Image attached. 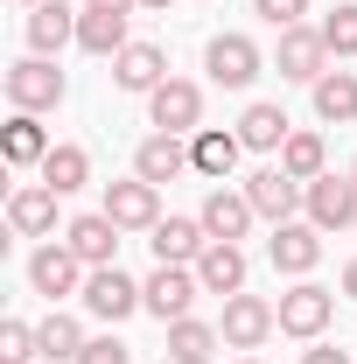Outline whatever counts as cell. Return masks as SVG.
<instances>
[{
  "label": "cell",
  "mask_w": 357,
  "mask_h": 364,
  "mask_svg": "<svg viewBox=\"0 0 357 364\" xmlns=\"http://www.w3.org/2000/svg\"><path fill=\"white\" fill-rule=\"evenodd\" d=\"M63 91L70 85H63V70H56L49 56H21V63L7 70V105H14V112H56Z\"/></svg>",
  "instance_id": "obj_1"
},
{
  "label": "cell",
  "mask_w": 357,
  "mask_h": 364,
  "mask_svg": "<svg viewBox=\"0 0 357 364\" xmlns=\"http://www.w3.org/2000/svg\"><path fill=\"white\" fill-rule=\"evenodd\" d=\"M302 210L315 231H351L357 225V176H315L302 189Z\"/></svg>",
  "instance_id": "obj_2"
},
{
  "label": "cell",
  "mask_w": 357,
  "mask_h": 364,
  "mask_svg": "<svg viewBox=\"0 0 357 364\" xmlns=\"http://www.w3.org/2000/svg\"><path fill=\"white\" fill-rule=\"evenodd\" d=\"M273 309H280V336L315 343V336L329 329V316H336V294H329V287H315V280H302V287H287Z\"/></svg>",
  "instance_id": "obj_3"
},
{
  "label": "cell",
  "mask_w": 357,
  "mask_h": 364,
  "mask_svg": "<svg viewBox=\"0 0 357 364\" xmlns=\"http://www.w3.org/2000/svg\"><path fill=\"white\" fill-rule=\"evenodd\" d=\"M85 309H91L98 322H112V329H119L134 309H147V294H140V280H127L119 267H91V273H85Z\"/></svg>",
  "instance_id": "obj_4"
},
{
  "label": "cell",
  "mask_w": 357,
  "mask_h": 364,
  "mask_svg": "<svg viewBox=\"0 0 357 364\" xmlns=\"http://www.w3.org/2000/svg\"><path fill=\"white\" fill-rule=\"evenodd\" d=\"M140 294H147V316L169 329V322L189 316V301L203 294V280H196V267H154L147 280H140Z\"/></svg>",
  "instance_id": "obj_5"
},
{
  "label": "cell",
  "mask_w": 357,
  "mask_h": 364,
  "mask_svg": "<svg viewBox=\"0 0 357 364\" xmlns=\"http://www.w3.org/2000/svg\"><path fill=\"white\" fill-rule=\"evenodd\" d=\"M147 119H154V134H196L203 127V91L189 85V77H169L161 91H147Z\"/></svg>",
  "instance_id": "obj_6"
},
{
  "label": "cell",
  "mask_w": 357,
  "mask_h": 364,
  "mask_svg": "<svg viewBox=\"0 0 357 364\" xmlns=\"http://www.w3.org/2000/svg\"><path fill=\"white\" fill-rule=\"evenodd\" d=\"M273 329H280V309H273V301H260V294H231V301H224L218 336L231 343V350H260Z\"/></svg>",
  "instance_id": "obj_7"
},
{
  "label": "cell",
  "mask_w": 357,
  "mask_h": 364,
  "mask_svg": "<svg viewBox=\"0 0 357 364\" xmlns=\"http://www.w3.org/2000/svg\"><path fill=\"white\" fill-rule=\"evenodd\" d=\"M85 259L70 252V245H36V259H28V287L49 294V301H63V294H85Z\"/></svg>",
  "instance_id": "obj_8"
},
{
  "label": "cell",
  "mask_w": 357,
  "mask_h": 364,
  "mask_svg": "<svg viewBox=\"0 0 357 364\" xmlns=\"http://www.w3.org/2000/svg\"><path fill=\"white\" fill-rule=\"evenodd\" d=\"M203 70H211V85L245 91L252 77H260V43H252V36H211V49H203Z\"/></svg>",
  "instance_id": "obj_9"
},
{
  "label": "cell",
  "mask_w": 357,
  "mask_h": 364,
  "mask_svg": "<svg viewBox=\"0 0 357 364\" xmlns=\"http://www.w3.org/2000/svg\"><path fill=\"white\" fill-rule=\"evenodd\" d=\"M105 218L119 231H154L161 225V189L154 182H105Z\"/></svg>",
  "instance_id": "obj_10"
},
{
  "label": "cell",
  "mask_w": 357,
  "mask_h": 364,
  "mask_svg": "<svg viewBox=\"0 0 357 364\" xmlns=\"http://www.w3.org/2000/svg\"><path fill=\"white\" fill-rule=\"evenodd\" d=\"M147 245H154V267H196L211 252V231H203V218H161L147 231Z\"/></svg>",
  "instance_id": "obj_11"
},
{
  "label": "cell",
  "mask_w": 357,
  "mask_h": 364,
  "mask_svg": "<svg viewBox=\"0 0 357 364\" xmlns=\"http://www.w3.org/2000/svg\"><path fill=\"white\" fill-rule=\"evenodd\" d=\"M273 70H280V77H294V85H315V77L329 70V43H322V28H280Z\"/></svg>",
  "instance_id": "obj_12"
},
{
  "label": "cell",
  "mask_w": 357,
  "mask_h": 364,
  "mask_svg": "<svg viewBox=\"0 0 357 364\" xmlns=\"http://www.w3.org/2000/svg\"><path fill=\"white\" fill-rule=\"evenodd\" d=\"M189 168H196V154H189V140H182V134H147L134 147V176L154 182V189L176 182V176H189Z\"/></svg>",
  "instance_id": "obj_13"
},
{
  "label": "cell",
  "mask_w": 357,
  "mask_h": 364,
  "mask_svg": "<svg viewBox=\"0 0 357 364\" xmlns=\"http://www.w3.org/2000/svg\"><path fill=\"white\" fill-rule=\"evenodd\" d=\"M196 218H203V231H211V238H224V245H238V238H245V231H252V218H260V210H252V196H245V189H211V196H203V210H196Z\"/></svg>",
  "instance_id": "obj_14"
},
{
  "label": "cell",
  "mask_w": 357,
  "mask_h": 364,
  "mask_svg": "<svg viewBox=\"0 0 357 364\" xmlns=\"http://www.w3.org/2000/svg\"><path fill=\"white\" fill-rule=\"evenodd\" d=\"M267 259H273V273H315V259H322V231L315 225H273V238H267Z\"/></svg>",
  "instance_id": "obj_15"
},
{
  "label": "cell",
  "mask_w": 357,
  "mask_h": 364,
  "mask_svg": "<svg viewBox=\"0 0 357 364\" xmlns=\"http://www.w3.org/2000/svg\"><path fill=\"white\" fill-rule=\"evenodd\" d=\"M245 196H252V210H260L267 225H287V218H294V203H302V182L273 161V168H260V176H245Z\"/></svg>",
  "instance_id": "obj_16"
},
{
  "label": "cell",
  "mask_w": 357,
  "mask_h": 364,
  "mask_svg": "<svg viewBox=\"0 0 357 364\" xmlns=\"http://www.w3.org/2000/svg\"><path fill=\"white\" fill-rule=\"evenodd\" d=\"M63 245L85 259V267H119L112 252H119V225L105 218V210H91V218H70L63 225Z\"/></svg>",
  "instance_id": "obj_17"
},
{
  "label": "cell",
  "mask_w": 357,
  "mask_h": 364,
  "mask_svg": "<svg viewBox=\"0 0 357 364\" xmlns=\"http://www.w3.org/2000/svg\"><path fill=\"white\" fill-rule=\"evenodd\" d=\"M7 225L21 231V238H49L56 231V189L49 182H21L7 196Z\"/></svg>",
  "instance_id": "obj_18"
},
{
  "label": "cell",
  "mask_w": 357,
  "mask_h": 364,
  "mask_svg": "<svg viewBox=\"0 0 357 364\" xmlns=\"http://www.w3.org/2000/svg\"><path fill=\"white\" fill-rule=\"evenodd\" d=\"M112 85L119 91H161L169 85V56L154 43H127L119 56H112Z\"/></svg>",
  "instance_id": "obj_19"
},
{
  "label": "cell",
  "mask_w": 357,
  "mask_h": 364,
  "mask_svg": "<svg viewBox=\"0 0 357 364\" xmlns=\"http://www.w3.org/2000/svg\"><path fill=\"white\" fill-rule=\"evenodd\" d=\"M245 252H238V245H224V238H211V252H203V259H196V280H203V294H224V301H231V294H245Z\"/></svg>",
  "instance_id": "obj_20"
},
{
  "label": "cell",
  "mask_w": 357,
  "mask_h": 364,
  "mask_svg": "<svg viewBox=\"0 0 357 364\" xmlns=\"http://www.w3.org/2000/svg\"><path fill=\"white\" fill-rule=\"evenodd\" d=\"M63 43H78V14H70L63 0L28 7V56H56Z\"/></svg>",
  "instance_id": "obj_21"
},
{
  "label": "cell",
  "mask_w": 357,
  "mask_h": 364,
  "mask_svg": "<svg viewBox=\"0 0 357 364\" xmlns=\"http://www.w3.org/2000/svg\"><path fill=\"white\" fill-rule=\"evenodd\" d=\"M189 154H196V176L224 182L231 168H238V154H245V140H238V134H224V127H196V134H189Z\"/></svg>",
  "instance_id": "obj_22"
},
{
  "label": "cell",
  "mask_w": 357,
  "mask_h": 364,
  "mask_svg": "<svg viewBox=\"0 0 357 364\" xmlns=\"http://www.w3.org/2000/svg\"><path fill=\"white\" fill-rule=\"evenodd\" d=\"M49 147H56V140L43 134V119H36V112H14V119H7V134H0V154H7V168H43Z\"/></svg>",
  "instance_id": "obj_23"
},
{
  "label": "cell",
  "mask_w": 357,
  "mask_h": 364,
  "mask_svg": "<svg viewBox=\"0 0 357 364\" xmlns=\"http://www.w3.org/2000/svg\"><path fill=\"white\" fill-rule=\"evenodd\" d=\"M287 134H294V119H287L280 105H267V98H260V105H245V119H238V140H245L252 154H280Z\"/></svg>",
  "instance_id": "obj_24"
},
{
  "label": "cell",
  "mask_w": 357,
  "mask_h": 364,
  "mask_svg": "<svg viewBox=\"0 0 357 364\" xmlns=\"http://www.w3.org/2000/svg\"><path fill=\"white\" fill-rule=\"evenodd\" d=\"M309 91H315V119H329V127H351L357 119V77L351 70H322Z\"/></svg>",
  "instance_id": "obj_25"
},
{
  "label": "cell",
  "mask_w": 357,
  "mask_h": 364,
  "mask_svg": "<svg viewBox=\"0 0 357 364\" xmlns=\"http://www.w3.org/2000/svg\"><path fill=\"white\" fill-rule=\"evenodd\" d=\"M78 49H85V56H119V49H127V14L85 7V14H78Z\"/></svg>",
  "instance_id": "obj_26"
},
{
  "label": "cell",
  "mask_w": 357,
  "mask_h": 364,
  "mask_svg": "<svg viewBox=\"0 0 357 364\" xmlns=\"http://www.w3.org/2000/svg\"><path fill=\"white\" fill-rule=\"evenodd\" d=\"M218 329L211 322H196V316H182V322H169V364H211L218 358Z\"/></svg>",
  "instance_id": "obj_27"
},
{
  "label": "cell",
  "mask_w": 357,
  "mask_h": 364,
  "mask_svg": "<svg viewBox=\"0 0 357 364\" xmlns=\"http://www.w3.org/2000/svg\"><path fill=\"white\" fill-rule=\"evenodd\" d=\"M280 168L309 189L315 176H329V147H322V134H287V147H280Z\"/></svg>",
  "instance_id": "obj_28"
},
{
  "label": "cell",
  "mask_w": 357,
  "mask_h": 364,
  "mask_svg": "<svg viewBox=\"0 0 357 364\" xmlns=\"http://www.w3.org/2000/svg\"><path fill=\"white\" fill-rule=\"evenodd\" d=\"M43 182L56 189V196L85 189V182H91V154H85V147H70V140H63V147H49V154H43Z\"/></svg>",
  "instance_id": "obj_29"
},
{
  "label": "cell",
  "mask_w": 357,
  "mask_h": 364,
  "mask_svg": "<svg viewBox=\"0 0 357 364\" xmlns=\"http://www.w3.org/2000/svg\"><path fill=\"white\" fill-rule=\"evenodd\" d=\"M85 343H91V336H85L70 316H63V309L36 322V350H43V358H70V364H78V358H85Z\"/></svg>",
  "instance_id": "obj_30"
},
{
  "label": "cell",
  "mask_w": 357,
  "mask_h": 364,
  "mask_svg": "<svg viewBox=\"0 0 357 364\" xmlns=\"http://www.w3.org/2000/svg\"><path fill=\"white\" fill-rule=\"evenodd\" d=\"M322 43L329 56H357V0H336V14H322Z\"/></svg>",
  "instance_id": "obj_31"
},
{
  "label": "cell",
  "mask_w": 357,
  "mask_h": 364,
  "mask_svg": "<svg viewBox=\"0 0 357 364\" xmlns=\"http://www.w3.org/2000/svg\"><path fill=\"white\" fill-rule=\"evenodd\" d=\"M28 358H43L36 350V329L28 322H0V364H28Z\"/></svg>",
  "instance_id": "obj_32"
},
{
  "label": "cell",
  "mask_w": 357,
  "mask_h": 364,
  "mask_svg": "<svg viewBox=\"0 0 357 364\" xmlns=\"http://www.w3.org/2000/svg\"><path fill=\"white\" fill-rule=\"evenodd\" d=\"M252 14H260V21H273V28H302L309 0H252Z\"/></svg>",
  "instance_id": "obj_33"
},
{
  "label": "cell",
  "mask_w": 357,
  "mask_h": 364,
  "mask_svg": "<svg viewBox=\"0 0 357 364\" xmlns=\"http://www.w3.org/2000/svg\"><path fill=\"white\" fill-rule=\"evenodd\" d=\"M78 364H134V350H127L119 336H91V343H85V358H78Z\"/></svg>",
  "instance_id": "obj_34"
},
{
  "label": "cell",
  "mask_w": 357,
  "mask_h": 364,
  "mask_svg": "<svg viewBox=\"0 0 357 364\" xmlns=\"http://www.w3.org/2000/svg\"><path fill=\"white\" fill-rule=\"evenodd\" d=\"M302 364H351V350H336V343H315V350H302Z\"/></svg>",
  "instance_id": "obj_35"
},
{
  "label": "cell",
  "mask_w": 357,
  "mask_h": 364,
  "mask_svg": "<svg viewBox=\"0 0 357 364\" xmlns=\"http://www.w3.org/2000/svg\"><path fill=\"white\" fill-rule=\"evenodd\" d=\"M85 7H112V14H134L140 0H85Z\"/></svg>",
  "instance_id": "obj_36"
},
{
  "label": "cell",
  "mask_w": 357,
  "mask_h": 364,
  "mask_svg": "<svg viewBox=\"0 0 357 364\" xmlns=\"http://www.w3.org/2000/svg\"><path fill=\"white\" fill-rule=\"evenodd\" d=\"M343 294H351V301H357V259H351V267H343Z\"/></svg>",
  "instance_id": "obj_37"
},
{
  "label": "cell",
  "mask_w": 357,
  "mask_h": 364,
  "mask_svg": "<svg viewBox=\"0 0 357 364\" xmlns=\"http://www.w3.org/2000/svg\"><path fill=\"white\" fill-rule=\"evenodd\" d=\"M140 7H169V0H140Z\"/></svg>",
  "instance_id": "obj_38"
},
{
  "label": "cell",
  "mask_w": 357,
  "mask_h": 364,
  "mask_svg": "<svg viewBox=\"0 0 357 364\" xmlns=\"http://www.w3.org/2000/svg\"><path fill=\"white\" fill-rule=\"evenodd\" d=\"M14 7H43V0H14Z\"/></svg>",
  "instance_id": "obj_39"
},
{
  "label": "cell",
  "mask_w": 357,
  "mask_h": 364,
  "mask_svg": "<svg viewBox=\"0 0 357 364\" xmlns=\"http://www.w3.org/2000/svg\"><path fill=\"white\" fill-rule=\"evenodd\" d=\"M238 364H267V358H238Z\"/></svg>",
  "instance_id": "obj_40"
},
{
  "label": "cell",
  "mask_w": 357,
  "mask_h": 364,
  "mask_svg": "<svg viewBox=\"0 0 357 364\" xmlns=\"http://www.w3.org/2000/svg\"><path fill=\"white\" fill-rule=\"evenodd\" d=\"M351 176H357V168H351Z\"/></svg>",
  "instance_id": "obj_41"
}]
</instances>
